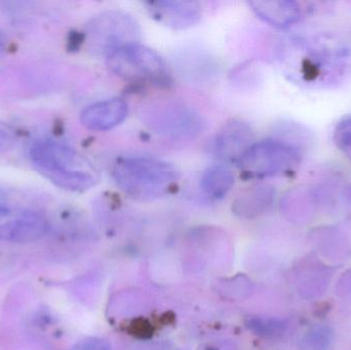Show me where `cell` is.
Segmentation results:
<instances>
[{
	"label": "cell",
	"mask_w": 351,
	"mask_h": 350,
	"mask_svg": "<svg viewBox=\"0 0 351 350\" xmlns=\"http://www.w3.org/2000/svg\"><path fill=\"white\" fill-rule=\"evenodd\" d=\"M301 158L300 149L294 144L267 139L252 144L235 164L247 178L265 179L291 172Z\"/></svg>",
	"instance_id": "3"
},
{
	"label": "cell",
	"mask_w": 351,
	"mask_h": 350,
	"mask_svg": "<svg viewBox=\"0 0 351 350\" xmlns=\"http://www.w3.org/2000/svg\"><path fill=\"white\" fill-rule=\"evenodd\" d=\"M334 140L340 149L351 154V116L346 117L336 125Z\"/></svg>",
	"instance_id": "14"
},
{
	"label": "cell",
	"mask_w": 351,
	"mask_h": 350,
	"mask_svg": "<svg viewBox=\"0 0 351 350\" xmlns=\"http://www.w3.org/2000/svg\"><path fill=\"white\" fill-rule=\"evenodd\" d=\"M47 232L49 222L38 212L0 205V240L27 244L40 240Z\"/></svg>",
	"instance_id": "7"
},
{
	"label": "cell",
	"mask_w": 351,
	"mask_h": 350,
	"mask_svg": "<svg viewBox=\"0 0 351 350\" xmlns=\"http://www.w3.org/2000/svg\"><path fill=\"white\" fill-rule=\"evenodd\" d=\"M254 14L270 26L285 29L299 22L302 16L300 4L289 0L247 2Z\"/></svg>",
	"instance_id": "11"
},
{
	"label": "cell",
	"mask_w": 351,
	"mask_h": 350,
	"mask_svg": "<svg viewBox=\"0 0 351 350\" xmlns=\"http://www.w3.org/2000/svg\"><path fill=\"white\" fill-rule=\"evenodd\" d=\"M141 27L129 12L106 10L93 18L88 24L86 36L92 53L108 58L127 45L139 43Z\"/></svg>",
	"instance_id": "5"
},
{
	"label": "cell",
	"mask_w": 351,
	"mask_h": 350,
	"mask_svg": "<svg viewBox=\"0 0 351 350\" xmlns=\"http://www.w3.org/2000/svg\"><path fill=\"white\" fill-rule=\"evenodd\" d=\"M16 141V133L14 129L0 121V152L5 151L8 148L12 147V144Z\"/></svg>",
	"instance_id": "15"
},
{
	"label": "cell",
	"mask_w": 351,
	"mask_h": 350,
	"mask_svg": "<svg viewBox=\"0 0 351 350\" xmlns=\"http://www.w3.org/2000/svg\"><path fill=\"white\" fill-rule=\"evenodd\" d=\"M6 38L4 36L3 33L0 32V53L3 51L4 47H5Z\"/></svg>",
	"instance_id": "17"
},
{
	"label": "cell",
	"mask_w": 351,
	"mask_h": 350,
	"mask_svg": "<svg viewBox=\"0 0 351 350\" xmlns=\"http://www.w3.org/2000/svg\"><path fill=\"white\" fill-rule=\"evenodd\" d=\"M111 177L125 195L137 201H150L172 193L181 173L166 160L149 156H123L112 164Z\"/></svg>",
	"instance_id": "2"
},
{
	"label": "cell",
	"mask_w": 351,
	"mask_h": 350,
	"mask_svg": "<svg viewBox=\"0 0 351 350\" xmlns=\"http://www.w3.org/2000/svg\"><path fill=\"white\" fill-rule=\"evenodd\" d=\"M253 140L252 127L245 121L232 119L216 134L210 150L218 160L237 164L247 148L255 143Z\"/></svg>",
	"instance_id": "9"
},
{
	"label": "cell",
	"mask_w": 351,
	"mask_h": 350,
	"mask_svg": "<svg viewBox=\"0 0 351 350\" xmlns=\"http://www.w3.org/2000/svg\"><path fill=\"white\" fill-rule=\"evenodd\" d=\"M274 187L258 184L241 191L232 203V211L241 218H253L263 213L274 199Z\"/></svg>",
	"instance_id": "12"
},
{
	"label": "cell",
	"mask_w": 351,
	"mask_h": 350,
	"mask_svg": "<svg viewBox=\"0 0 351 350\" xmlns=\"http://www.w3.org/2000/svg\"><path fill=\"white\" fill-rule=\"evenodd\" d=\"M234 174L228 166L216 164L206 168L200 179L202 192L213 199H222L234 186Z\"/></svg>",
	"instance_id": "13"
},
{
	"label": "cell",
	"mask_w": 351,
	"mask_h": 350,
	"mask_svg": "<svg viewBox=\"0 0 351 350\" xmlns=\"http://www.w3.org/2000/svg\"><path fill=\"white\" fill-rule=\"evenodd\" d=\"M144 117L156 133L171 139H193L204 129V121L195 110L174 101L150 105Z\"/></svg>",
	"instance_id": "6"
},
{
	"label": "cell",
	"mask_w": 351,
	"mask_h": 350,
	"mask_svg": "<svg viewBox=\"0 0 351 350\" xmlns=\"http://www.w3.org/2000/svg\"><path fill=\"white\" fill-rule=\"evenodd\" d=\"M32 166L64 190L84 192L96 186L100 175L94 164L75 149L53 140L35 142L29 149Z\"/></svg>",
	"instance_id": "1"
},
{
	"label": "cell",
	"mask_w": 351,
	"mask_h": 350,
	"mask_svg": "<svg viewBox=\"0 0 351 350\" xmlns=\"http://www.w3.org/2000/svg\"><path fill=\"white\" fill-rule=\"evenodd\" d=\"M72 350H106L102 343L96 340H84L76 345Z\"/></svg>",
	"instance_id": "16"
},
{
	"label": "cell",
	"mask_w": 351,
	"mask_h": 350,
	"mask_svg": "<svg viewBox=\"0 0 351 350\" xmlns=\"http://www.w3.org/2000/svg\"><path fill=\"white\" fill-rule=\"evenodd\" d=\"M106 60L111 71L123 79L158 86L172 84L166 61L154 49L140 42L119 49Z\"/></svg>",
	"instance_id": "4"
},
{
	"label": "cell",
	"mask_w": 351,
	"mask_h": 350,
	"mask_svg": "<svg viewBox=\"0 0 351 350\" xmlns=\"http://www.w3.org/2000/svg\"><path fill=\"white\" fill-rule=\"evenodd\" d=\"M150 18L173 30H186L199 23L202 6L195 1L158 0L144 2Z\"/></svg>",
	"instance_id": "8"
},
{
	"label": "cell",
	"mask_w": 351,
	"mask_h": 350,
	"mask_svg": "<svg viewBox=\"0 0 351 350\" xmlns=\"http://www.w3.org/2000/svg\"><path fill=\"white\" fill-rule=\"evenodd\" d=\"M128 114L127 101L117 97L88 105L80 113V121L90 131L106 132L123 123Z\"/></svg>",
	"instance_id": "10"
}]
</instances>
